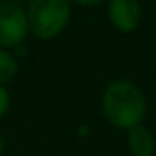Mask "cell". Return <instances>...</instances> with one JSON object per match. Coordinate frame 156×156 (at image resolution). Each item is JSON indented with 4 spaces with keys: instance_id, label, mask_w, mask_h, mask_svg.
<instances>
[{
    "instance_id": "1",
    "label": "cell",
    "mask_w": 156,
    "mask_h": 156,
    "mask_svg": "<svg viewBox=\"0 0 156 156\" xmlns=\"http://www.w3.org/2000/svg\"><path fill=\"white\" fill-rule=\"evenodd\" d=\"M147 110L145 92L130 79H116L101 94V114L116 129L130 130L143 125Z\"/></svg>"
},
{
    "instance_id": "2",
    "label": "cell",
    "mask_w": 156,
    "mask_h": 156,
    "mask_svg": "<svg viewBox=\"0 0 156 156\" xmlns=\"http://www.w3.org/2000/svg\"><path fill=\"white\" fill-rule=\"evenodd\" d=\"M30 33L39 41H51L61 35L72 17V4L68 0H30L28 9Z\"/></svg>"
},
{
    "instance_id": "3",
    "label": "cell",
    "mask_w": 156,
    "mask_h": 156,
    "mask_svg": "<svg viewBox=\"0 0 156 156\" xmlns=\"http://www.w3.org/2000/svg\"><path fill=\"white\" fill-rule=\"evenodd\" d=\"M30 33L26 9L13 0H0V48L13 51Z\"/></svg>"
},
{
    "instance_id": "4",
    "label": "cell",
    "mask_w": 156,
    "mask_h": 156,
    "mask_svg": "<svg viewBox=\"0 0 156 156\" xmlns=\"http://www.w3.org/2000/svg\"><path fill=\"white\" fill-rule=\"evenodd\" d=\"M107 11L110 24L121 33H132L141 22L140 0H108Z\"/></svg>"
},
{
    "instance_id": "5",
    "label": "cell",
    "mask_w": 156,
    "mask_h": 156,
    "mask_svg": "<svg viewBox=\"0 0 156 156\" xmlns=\"http://www.w3.org/2000/svg\"><path fill=\"white\" fill-rule=\"evenodd\" d=\"M127 149L130 156H154L156 154L154 132L149 127H145V123L127 130Z\"/></svg>"
},
{
    "instance_id": "6",
    "label": "cell",
    "mask_w": 156,
    "mask_h": 156,
    "mask_svg": "<svg viewBox=\"0 0 156 156\" xmlns=\"http://www.w3.org/2000/svg\"><path fill=\"white\" fill-rule=\"evenodd\" d=\"M19 73V59L8 51L0 48V87H6L11 83Z\"/></svg>"
},
{
    "instance_id": "7",
    "label": "cell",
    "mask_w": 156,
    "mask_h": 156,
    "mask_svg": "<svg viewBox=\"0 0 156 156\" xmlns=\"http://www.w3.org/2000/svg\"><path fill=\"white\" fill-rule=\"evenodd\" d=\"M11 107V96L6 87H0V119H2Z\"/></svg>"
},
{
    "instance_id": "8",
    "label": "cell",
    "mask_w": 156,
    "mask_h": 156,
    "mask_svg": "<svg viewBox=\"0 0 156 156\" xmlns=\"http://www.w3.org/2000/svg\"><path fill=\"white\" fill-rule=\"evenodd\" d=\"M70 4H77V6H96V4H101L105 0H68Z\"/></svg>"
},
{
    "instance_id": "9",
    "label": "cell",
    "mask_w": 156,
    "mask_h": 156,
    "mask_svg": "<svg viewBox=\"0 0 156 156\" xmlns=\"http://www.w3.org/2000/svg\"><path fill=\"white\" fill-rule=\"evenodd\" d=\"M0 156H4V138L0 134Z\"/></svg>"
},
{
    "instance_id": "10",
    "label": "cell",
    "mask_w": 156,
    "mask_h": 156,
    "mask_svg": "<svg viewBox=\"0 0 156 156\" xmlns=\"http://www.w3.org/2000/svg\"><path fill=\"white\" fill-rule=\"evenodd\" d=\"M154 156H156V154H154Z\"/></svg>"
}]
</instances>
